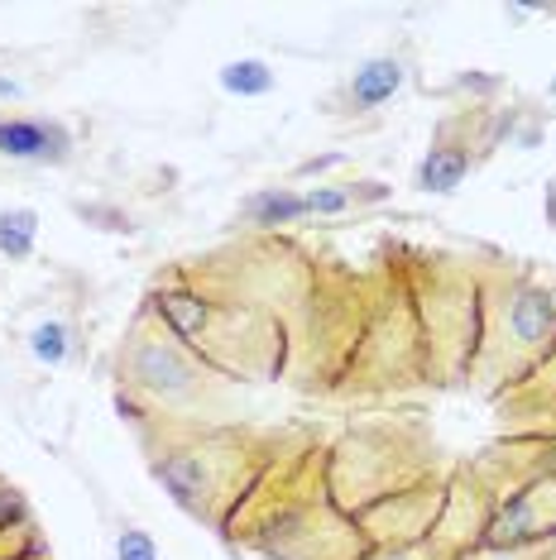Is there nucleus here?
I'll list each match as a JSON object with an SVG mask.
<instances>
[{
  "label": "nucleus",
  "instance_id": "obj_7",
  "mask_svg": "<svg viewBox=\"0 0 556 560\" xmlns=\"http://www.w3.org/2000/svg\"><path fill=\"white\" fill-rule=\"evenodd\" d=\"M308 215V197L288 192V187H264L245 201V221L250 225H264V231H274V225H293Z\"/></svg>",
  "mask_w": 556,
  "mask_h": 560
},
{
  "label": "nucleus",
  "instance_id": "obj_14",
  "mask_svg": "<svg viewBox=\"0 0 556 560\" xmlns=\"http://www.w3.org/2000/svg\"><path fill=\"white\" fill-rule=\"evenodd\" d=\"M0 96H20V82H5V78H0Z\"/></svg>",
  "mask_w": 556,
  "mask_h": 560
},
{
  "label": "nucleus",
  "instance_id": "obj_9",
  "mask_svg": "<svg viewBox=\"0 0 556 560\" xmlns=\"http://www.w3.org/2000/svg\"><path fill=\"white\" fill-rule=\"evenodd\" d=\"M217 82H221V92L225 96H269L278 78H274V68L264 58H235V62H225V68L217 72Z\"/></svg>",
  "mask_w": 556,
  "mask_h": 560
},
{
  "label": "nucleus",
  "instance_id": "obj_2",
  "mask_svg": "<svg viewBox=\"0 0 556 560\" xmlns=\"http://www.w3.org/2000/svg\"><path fill=\"white\" fill-rule=\"evenodd\" d=\"M72 149L68 125L58 120H39V116H15L0 120V159L15 163H62Z\"/></svg>",
  "mask_w": 556,
  "mask_h": 560
},
{
  "label": "nucleus",
  "instance_id": "obj_13",
  "mask_svg": "<svg viewBox=\"0 0 556 560\" xmlns=\"http://www.w3.org/2000/svg\"><path fill=\"white\" fill-rule=\"evenodd\" d=\"M116 556H120V560H159V546H154V537H149V532L125 527L120 541H116Z\"/></svg>",
  "mask_w": 556,
  "mask_h": 560
},
{
  "label": "nucleus",
  "instance_id": "obj_11",
  "mask_svg": "<svg viewBox=\"0 0 556 560\" xmlns=\"http://www.w3.org/2000/svg\"><path fill=\"white\" fill-rule=\"evenodd\" d=\"M30 350H34V360L39 364L58 369L62 360H68V326L62 322H39L30 330Z\"/></svg>",
  "mask_w": 556,
  "mask_h": 560
},
{
  "label": "nucleus",
  "instance_id": "obj_12",
  "mask_svg": "<svg viewBox=\"0 0 556 560\" xmlns=\"http://www.w3.org/2000/svg\"><path fill=\"white\" fill-rule=\"evenodd\" d=\"M346 207H356V201H350V187H312L308 192L312 215H340Z\"/></svg>",
  "mask_w": 556,
  "mask_h": 560
},
{
  "label": "nucleus",
  "instance_id": "obj_16",
  "mask_svg": "<svg viewBox=\"0 0 556 560\" xmlns=\"http://www.w3.org/2000/svg\"><path fill=\"white\" fill-rule=\"evenodd\" d=\"M552 96H556V82H552Z\"/></svg>",
  "mask_w": 556,
  "mask_h": 560
},
{
  "label": "nucleus",
  "instance_id": "obj_5",
  "mask_svg": "<svg viewBox=\"0 0 556 560\" xmlns=\"http://www.w3.org/2000/svg\"><path fill=\"white\" fill-rule=\"evenodd\" d=\"M154 475L163 479V489H169L183 508H197L201 513V503H207V493H211V479H207V465H201L197 451H169L154 465Z\"/></svg>",
  "mask_w": 556,
  "mask_h": 560
},
{
  "label": "nucleus",
  "instance_id": "obj_3",
  "mask_svg": "<svg viewBox=\"0 0 556 560\" xmlns=\"http://www.w3.org/2000/svg\"><path fill=\"white\" fill-rule=\"evenodd\" d=\"M471 144L465 139H451V125H441V135L432 139V149H427L422 168H417V187L422 192H456L461 177L471 173Z\"/></svg>",
  "mask_w": 556,
  "mask_h": 560
},
{
  "label": "nucleus",
  "instance_id": "obj_6",
  "mask_svg": "<svg viewBox=\"0 0 556 560\" xmlns=\"http://www.w3.org/2000/svg\"><path fill=\"white\" fill-rule=\"evenodd\" d=\"M509 322H513V336L523 340V346H542V340H552V330H556V298L542 288L518 292Z\"/></svg>",
  "mask_w": 556,
  "mask_h": 560
},
{
  "label": "nucleus",
  "instance_id": "obj_4",
  "mask_svg": "<svg viewBox=\"0 0 556 560\" xmlns=\"http://www.w3.org/2000/svg\"><path fill=\"white\" fill-rule=\"evenodd\" d=\"M403 78H408V72H403L398 58H364L346 86L350 110H379L384 101H394L403 92Z\"/></svg>",
  "mask_w": 556,
  "mask_h": 560
},
{
  "label": "nucleus",
  "instance_id": "obj_10",
  "mask_svg": "<svg viewBox=\"0 0 556 560\" xmlns=\"http://www.w3.org/2000/svg\"><path fill=\"white\" fill-rule=\"evenodd\" d=\"M34 235H39V211L34 207H10L0 211V254L10 264H24L34 254Z\"/></svg>",
  "mask_w": 556,
  "mask_h": 560
},
{
  "label": "nucleus",
  "instance_id": "obj_8",
  "mask_svg": "<svg viewBox=\"0 0 556 560\" xmlns=\"http://www.w3.org/2000/svg\"><path fill=\"white\" fill-rule=\"evenodd\" d=\"M159 312L169 316L173 336H183L187 346H201V330H207V302H201L197 292H183V288L159 292Z\"/></svg>",
  "mask_w": 556,
  "mask_h": 560
},
{
  "label": "nucleus",
  "instance_id": "obj_15",
  "mask_svg": "<svg viewBox=\"0 0 556 560\" xmlns=\"http://www.w3.org/2000/svg\"><path fill=\"white\" fill-rule=\"evenodd\" d=\"M379 560H403V556H379Z\"/></svg>",
  "mask_w": 556,
  "mask_h": 560
},
{
  "label": "nucleus",
  "instance_id": "obj_1",
  "mask_svg": "<svg viewBox=\"0 0 556 560\" xmlns=\"http://www.w3.org/2000/svg\"><path fill=\"white\" fill-rule=\"evenodd\" d=\"M130 384L159 393V398H178V393H193L197 369L187 364V354L163 336H135L130 346Z\"/></svg>",
  "mask_w": 556,
  "mask_h": 560
}]
</instances>
